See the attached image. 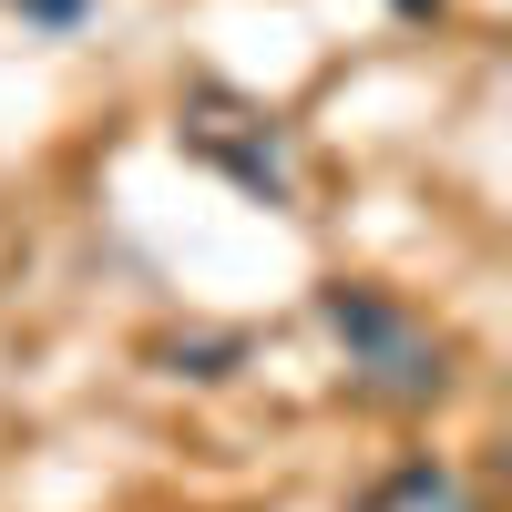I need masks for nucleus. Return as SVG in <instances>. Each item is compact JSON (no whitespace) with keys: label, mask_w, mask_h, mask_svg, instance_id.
I'll return each mask as SVG.
<instances>
[{"label":"nucleus","mask_w":512,"mask_h":512,"mask_svg":"<svg viewBox=\"0 0 512 512\" xmlns=\"http://www.w3.org/2000/svg\"><path fill=\"white\" fill-rule=\"evenodd\" d=\"M164 359H175V379H226L236 359H246V338L226 328V338H164Z\"/></svg>","instance_id":"nucleus-4"},{"label":"nucleus","mask_w":512,"mask_h":512,"mask_svg":"<svg viewBox=\"0 0 512 512\" xmlns=\"http://www.w3.org/2000/svg\"><path fill=\"white\" fill-rule=\"evenodd\" d=\"M390 11H400V21H441L451 0H390Z\"/></svg>","instance_id":"nucleus-6"},{"label":"nucleus","mask_w":512,"mask_h":512,"mask_svg":"<svg viewBox=\"0 0 512 512\" xmlns=\"http://www.w3.org/2000/svg\"><path fill=\"white\" fill-rule=\"evenodd\" d=\"M175 154H195L205 175H226L246 205H297V144H287V123L236 93V82H185V103H175Z\"/></svg>","instance_id":"nucleus-2"},{"label":"nucleus","mask_w":512,"mask_h":512,"mask_svg":"<svg viewBox=\"0 0 512 512\" xmlns=\"http://www.w3.org/2000/svg\"><path fill=\"white\" fill-rule=\"evenodd\" d=\"M0 11H11V21H31V31H82V21H93V0H0Z\"/></svg>","instance_id":"nucleus-5"},{"label":"nucleus","mask_w":512,"mask_h":512,"mask_svg":"<svg viewBox=\"0 0 512 512\" xmlns=\"http://www.w3.org/2000/svg\"><path fill=\"white\" fill-rule=\"evenodd\" d=\"M359 512H482V492H472V472H461V461L410 451V461H390V472L369 482Z\"/></svg>","instance_id":"nucleus-3"},{"label":"nucleus","mask_w":512,"mask_h":512,"mask_svg":"<svg viewBox=\"0 0 512 512\" xmlns=\"http://www.w3.org/2000/svg\"><path fill=\"white\" fill-rule=\"evenodd\" d=\"M318 328H328V349L349 359V390L379 400V410H431L461 379V349L410 308V297L369 287V277H328L318 287Z\"/></svg>","instance_id":"nucleus-1"}]
</instances>
